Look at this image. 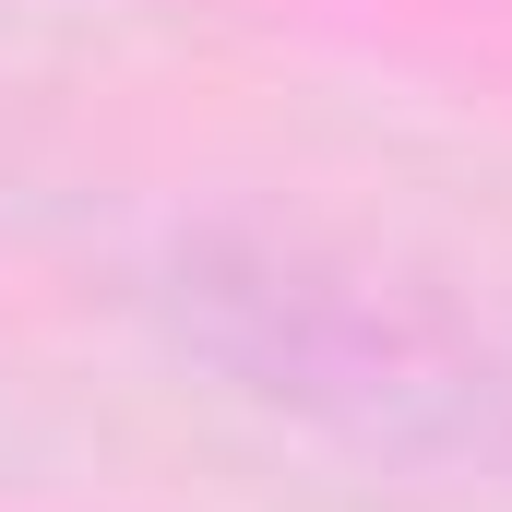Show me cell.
Wrapping results in <instances>:
<instances>
[]
</instances>
